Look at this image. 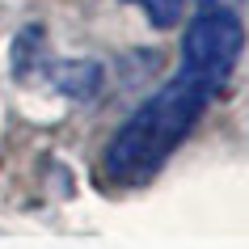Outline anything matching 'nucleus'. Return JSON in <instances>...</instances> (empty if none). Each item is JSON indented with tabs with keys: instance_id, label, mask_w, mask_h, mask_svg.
Instances as JSON below:
<instances>
[{
	"instance_id": "f257e3e1",
	"label": "nucleus",
	"mask_w": 249,
	"mask_h": 249,
	"mask_svg": "<svg viewBox=\"0 0 249 249\" xmlns=\"http://www.w3.org/2000/svg\"><path fill=\"white\" fill-rule=\"evenodd\" d=\"M215 93L190 76H178L160 85L140 110L127 114V123L114 131V140L102 152V173L114 182H148L165 160L182 148V140L198 127L203 110Z\"/></svg>"
},
{
	"instance_id": "f03ea898",
	"label": "nucleus",
	"mask_w": 249,
	"mask_h": 249,
	"mask_svg": "<svg viewBox=\"0 0 249 249\" xmlns=\"http://www.w3.org/2000/svg\"><path fill=\"white\" fill-rule=\"evenodd\" d=\"M245 51V26L232 9H203L182 34V76L207 85L211 93L224 89L236 59Z\"/></svg>"
},
{
	"instance_id": "20e7f679",
	"label": "nucleus",
	"mask_w": 249,
	"mask_h": 249,
	"mask_svg": "<svg viewBox=\"0 0 249 249\" xmlns=\"http://www.w3.org/2000/svg\"><path fill=\"white\" fill-rule=\"evenodd\" d=\"M47 64H51V59H47V38H42V26H26V30L13 38V72H17L21 80H30L34 72H42Z\"/></svg>"
},
{
	"instance_id": "39448f33",
	"label": "nucleus",
	"mask_w": 249,
	"mask_h": 249,
	"mask_svg": "<svg viewBox=\"0 0 249 249\" xmlns=\"http://www.w3.org/2000/svg\"><path fill=\"white\" fill-rule=\"evenodd\" d=\"M135 4L144 9V17L157 30H173L182 21V13H186V0H135Z\"/></svg>"
},
{
	"instance_id": "7ed1b4c3",
	"label": "nucleus",
	"mask_w": 249,
	"mask_h": 249,
	"mask_svg": "<svg viewBox=\"0 0 249 249\" xmlns=\"http://www.w3.org/2000/svg\"><path fill=\"white\" fill-rule=\"evenodd\" d=\"M42 72H47V80H51L64 97H72V102H93L97 89H102V76H106V68L93 64V59H76V64H47Z\"/></svg>"
},
{
	"instance_id": "423d86ee",
	"label": "nucleus",
	"mask_w": 249,
	"mask_h": 249,
	"mask_svg": "<svg viewBox=\"0 0 249 249\" xmlns=\"http://www.w3.org/2000/svg\"><path fill=\"white\" fill-rule=\"evenodd\" d=\"M236 0H203V9H232Z\"/></svg>"
}]
</instances>
